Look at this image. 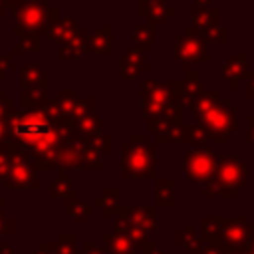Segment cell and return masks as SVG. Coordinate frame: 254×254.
<instances>
[{
	"instance_id": "1",
	"label": "cell",
	"mask_w": 254,
	"mask_h": 254,
	"mask_svg": "<svg viewBox=\"0 0 254 254\" xmlns=\"http://www.w3.org/2000/svg\"><path fill=\"white\" fill-rule=\"evenodd\" d=\"M6 125V143H16L36 159L58 157V149L73 135V121L60 111L56 99L48 97H42L32 109H12Z\"/></svg>"
},
{
	"instance_id": "2",
	"label": "cell",
	"mask_w": 254,
	"mask_h": 254,
	"mask_svg": "<svg viewBox=\"0 0 254 254\" xmlns=\"http://www.w3.org/2000/svg\"><path fill=\"white\" fill-rule=\"evenodd\" d=\"M58 10L40 0H26L16 8L14 20V34L16 36H40L48 34L50 26L56 22Z\"/></svg>"
},
{
	"instance_id": "3",
	"label": "cell",
	"mask_w": 254,
	"mask_h": 254,
	"mask_svg": "<svg viewBox=\"0 0 254 254\" xmlns=\"http://www.w3.org/2000/svg\"><path fill=\"white\" fill-rule=\"evenodd\" d=\"M196 119H198V125H202V129L206 131L208 139L218 141V143H226L228 137L234 133L236 123H238L234 107L230 103H224V101L212 103Z\"/></svg>"
},
{
	"instance_id": "4",
	"label": "cell",
	"mask_w": 254,
	"mask_h": 254,
	"mask_svg": "<svg viewBox=\"0 0 254 254\" xmlns=\"http://www.w3.org/2000/svg\"><path fill=\"white\" fill-rule=\"evenodd\" d=\"M139 99H141V109L143 115L149 121H155L159 117H163L173 99V83H159V81H143L139 87Z\"/></svg>"
},
{
	"instance_id": "5",
	"label": "cell",
	"mask_w": 254,
	"mask_h": 254,
	"mask_svg": "<svg viewBox=\"0 0 254 254\" xmlns=\"http://www.w3.org/2000/svg\"><path fill=\"white\" fill-rule=\"evenodd\" d=\"M175 58L187 65V71L190 69L192 64L196 62H208V42L194 30V26H187L183 34L177 38L175 46Z\"/></svg>"
},
{
	"instance_id": "6",
	"label": "cell",
	"mask_w": 254,
	"mask_h": 254,
	"mask_svg": "<svg viewBox=\"0 0 254 254\" xmlns=\"http://www.w3.org/2000/svg\"><path fill=\"white\" fill-rule=\"evenodd\" d=\"M125 165L133 171H143L153 163V145H149L145 135H133L131 143L123 147Z\"/></svg>"
},
{
	"instance_id": "7",
	"label": "cell",
	"mask_w": 254,
	"mask_h": 254,
	"mask_svg": "<svg viewBox=\"0 0 254 254\" xmlns=\"http://www.w3.org/2000/svg\"><path fill=\"white\" fill-rule=\"evenodd\" d=\"M214 163H216V157H214L212 151H208V149H196V151L189 153V157L185 161V167H187V173L190 175V179L204 181L212 173Z\"/></svg>"
},
{
	"instance_id": "8",
	"label": "cell",
	"mask_w": 254,
	"mask_h": 254,
	"mask_svg": "<svg viewBox=\"0 0 254 254\" xmlns=\"http://www.w3.org/2000/svg\"><path fill=\"white\" fill-rule=\"evenodd\" d=\"M200 71L189 69L183 81H173V93L183 105H192V101L200 95Z\"/></svg>"
},
{
	"instance_id": "9",
	"label": "cell",
	"mask_w": 254,
	"mask_h": 254,
	"mask_svg": "<svg viewBox=\"0 0 254 254\" xmlns=\"http://www.w3.org/2000/svg\"><path fill=\"white\" fill-rule=\"evenodd\" d=\"M48 36L52 42L64 46V44H69V42H79V40H85L83 36V28L75 24L73 18H65V20H60V22H54L48 30Z\"/></svg>"
},
{
	"instance_id": "10",
	"label": "cell",
	"mask_w": 254,
	"mask_h": 254,
	"mask_svg": "<svg viewBox=\"0 0 254 254\" xmlns=\"http://www.w3.org/2000/svg\"><path fill=\"white\" fill-rule=\"evenodd\" d=\"M246 64H248V56L246 54H236L230 60H226L222 64V77L226 79V83L236 89L240 79H244L246 75Z\"/></svg>"
},
{
	"instance_id": "11",
	"label": "cell",
	"mask_w": 254,
	"mask_h": 254,
	"mask_svg": "<svg viewBox=\"0 0 254 254\" xmlns=\"http://www.w3.org/2000/svg\"><path fill=\"white\" fill-rule=\"evenodd\" d=\"M145 69H147V62L143 52L131 48L121 56V79H133Z\"/></svg>"
},
{
	"instance_id": "12",
	"label": "cell",
	"mask_w": 254,
	"mask_h": 254,
	"mask_svg": "<svg viewBox=\"0 0 254 254\" xmlns=\"http://www.w3.org/2000/svg\"><path fill=\"white\" fill-rule=\"evenodd\" d=\"M139 14L143 18H147L151 22V26L167 22L171 16H175V8H169L165 4L159 2H151V0H139Z\"/></svg>"
},
{
	"instance_id": "13",
	"label": "cell",
	"mask_w": 254,
	"mask_h": 254,
	"mask_svg": "<svg viewBox=\"0 0 254 254\" xmlns=\"http://www.w3.org/2000/svg\"><path fill=\"white\" fill-rule=\"evenodd\" d=\"M22 85L26 89H38V91L46 93L48 79H46V73L38 67L36 62H28V64L22 65Z\"/></svg>"
},
{
	"instance_id": "14",
	"label": "cell",
	"mask_w": 254,
	"mask_h": 254,
	"mask_svg": "<svg viewBox=\"0 0 254 254\" xmlns=\"http://www.w3.org/2000/svg\"><path fill=\"white\" fill-rule=\"evenodd\" d=\"M111 28H97L85 38V52H95V54H109L111 52Z\"/></svg>"
},
{
	"instance_id": "15",
	"label": "cell",
	"mask_w": 254,
	"mask_h": 254,
	"mask_svg": "<svg viewBox=\"0 0 254 254\" xmlns=\"http://www.w3.org/2000/svg\"><path fill=\"white\" fill-rule=\"evenodd\" d=\"M220 24V10L218 8H194V30L202 32L210 26Z\"/></svg>"
},
{
	"instance_id": "16",
	"label": "cell",
	"mask_w": 254,
	"mask_h": 254,
	"mask_svg": "<svg viewBox=\"0 0 254 254\" xmlns=\"http://www.w3.org/2000/svg\"><path fill=\"white\" fill-rule=\"evenodd\" d=\"M131 40H133V48L145 54L147 48H151V44L155 42V26H133Z\"/></svg>"
},
{
	"instance_id": "17",
	"label": "cell",
	"mask_w": 254,
	"mask_h": 254,
	"mask_svg": "<svg viewBox=\"0 0 254 254\" xmlns=\"http://www.w3.org/2000/svg\"><path fill=\"white\" fill-rule=\"evenodd\" d=\"M218 95H220V89H206V91H200V95L192 101V113H194V117H198L202 111H206L212 103H216L218 101Z\"/></svg>"
},
{
	"instance_id": "18",
	"label": "cell",
	"mask_w": 254,
	"mask_h": 254,
	"mask_svg": "<svg viewBox=\"0 0 254 254\" xmlns=\"http://www.w3.org/2000/svg\"><path fill=\"white\" fill-rule=\"evenodd\" d=\"M83 52H85V40H79V42H69V44H64L58 52V62H65V60H79L83 58Z\"/></svg>"
},
{
	"instance_id": "19",
	"label": "cell",
	"mask_w": 254,
	"mask_h": 254,
	"mask_svg": "<svg viewBox=\"0 0 254 254\" xmlns=\"http://www.w3.org/2000/svg\"><path fill=\"white\" fill-rule=\"evenodd\" d=\"M206 42H220V44H226L228 42V28H224V26H220V24H216V26H210V28H206V30H202V32H198Z\"/></svg>"
},
{
	"instance_id": "20",
	"label": "cell",
	"mask_w": 254,
	"mask_h": 254,
	"mask_svg": "<svg viewBox=\"0 0 254 254\" xmlns=\"http://www.w3.org/2000/svg\"><path fill=\"white\" fill-rule=\"evenodd\" d=\"M79 131H83V133H87V135H93V133H97V129H99V125H101V121L93 115V113H89V115H85V117H81L79 121H75L73 123Z\"/></svg>"
},
{
	"instance_id": "21",
	"label": "cell",
	"mask_w": 254,
	"mask_h": 254,
	"mask_svg": "<svg viewBox=\"0 0 254 254\" xmlns=\"http://www.w3.org/2000/svg\"><path fill=\"white\" fill-rule=\"evenodd\" d=\"M185 139L194 145H202L208 139V135L202 129V125H190V127H185Z\"/></svg>"
},
{
	"instance_id": "22",
	"label": "cell",
	"mask_w": 254,
	"mask_h": 254,
	"mask_svg": "<svg viewBox=\"0 0 254 254\" xmlns=\"http://www.w3.org/2000/svg\"><path fill=\"white\" fill-rule=\"evenodd\" d=\"M42 97H44L42 91H38V89H26L24 87V91H22V105H24V109H32L34 105L40 103Z\"/></svg>"
},
{
	"instance_id": "23",
	"label": "cell",
	"mask_w": 254,
	"mask_h": 254,
	"mask_svg": "<svg viewBox=\"0 0 254 254\" xmlns=\"http://www.w3.org/2000/svg\"><path fill=\"white\" fill-rule=\"evenodd\" d=\"M14 52H38V38L36 36H24V40L14 44Z\"/></svg>"
},
{
	"instance_id": "24",
	"label": "cell",
	"mask_w": 254,
	"mask_h": 254,
	"mask_svg": "<svg viewBox=\"0 0 254 254\" xmlns=\"http://www.w3.org/2000/svg\"><path fill=\"white\" fill-rule=\"evenodd\" d=\"M10 113H12V99L6 97L4 91L0 89V121H6Z\"/></svg>"
},
{
	"instance_id": "25",
	"label": "cell",
	"mask_w": 254,
	"mask_h": 254,
	"mask_svg": "<svg viewBox=\"0 0 254 254\" xmlns=\"http://www.w3.org/2000/svg\"><path fill=\"white\" fill-rule=\"evenodd\" d=\"M12 65V54H2L0 56V79L4 77V73L10 69Z\"/></svg>"
},
{
	"instance_id": "26",
	"label": "cell",
	"mask_w": 254,
	"mask_h": 254,
	"mask_svg": "<svg viewBox=\"0 0 254 254\" xmlns=\"http://www.w3.org/2000/svg\"><path fill=\"white\" fill-rule=\"evenodd\" d=\"M244 77H246V91H248V97H254V71H248Z\"/></svg>"
},
{
	"instance_id": "27",
	"label": "cell",
	"mask_w": 254,
	"mask_h": 254,
	"mask_svg": "<svg viewBox=\"0 0 254 254\" xmlns=\"http://www.w3.org/2000/svg\"><path fill=\"white\" fill-rule=\"evenodd\" d=\"M6 135H8V125L6 121H0V141H6Z\"/></svg>"
},
{
	"instance_id": "28",
	"label": "cell",
	"mask_w": 254,
	"mask_h": 254,
	"mask_svg": "<svg viewBox=\"0 0 254 254\" xmlns=\"http://www.w3.org/2000/svg\"><path fill=\"white\" fill-rule=\"evenodd\" d=\"M248 125H250V131H248V139L254 143V117H248Z\"/></svg>"
},
{
	"instance_id": "29",
	"label": "cell",
	"mask_w": 254,
	"mask_h": 254,
	"mask_svg": "<svg viewBox=\"0 0 254 254\" xmlns=\"http://www.w3.org/2000/svg\"><path fill=\"white\" fill-rule=\"evenodd\" d=\"M194 8H210V0H194Z\"/></svg>"
},
{
	"instance_id": "30",
	"label": "cell",
	"mask_w": 254,
	"mask_h": 254,
	"mask_svg": "<svg viewBox=\"0 0 254 254\" xmlns=\"http://www.w3.org/2000/svg\"><path fill=\"white\" fill-rule=\"evenodd\" d=\"M22 2H26V0H4V4H6V6H10V8H14V10H16Z\"/></svg>"
},
{
	"instance_id": "31",
	"label": "cell",
	"mask_w": 254,
	"mask_h": 254,
	"mask_svg": "<svg viewBox=\"0 0 254 254\" xmlns=\"http://www.w3.org/2000/svg\"><path fill=\"white\" fill-rule=\"evenodd\" d=\"M4 6H6V4H4V0H0V14H2V10H4Z\"/></svg>"
}]
</instances>
